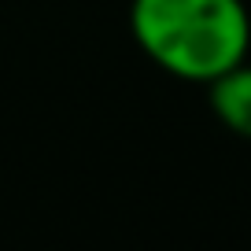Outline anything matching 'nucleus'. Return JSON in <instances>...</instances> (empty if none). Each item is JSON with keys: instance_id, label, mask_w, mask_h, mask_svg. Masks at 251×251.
Listing matches in <instances>:
<instances>
[{"instance_id": "1", "label": "nucleus", "mask_w": 251, "mask_h": 251, "mask_svg": "<svg viewBox=\"0 0 251 251\" xmlns=\"http://www.w3.org/2000/svg\"><path fill=\"white\" fill-rule=\"evenodd\" d=\"M129 33L159 71L207 85L248 59L251 15L244 0H133Z\"/></svg>"}, {"instance_id": "2", "label": "nucleus", "mask_w": 251, "mask_h": 251, "mask_svg": "<svg viewBox=\"0 0 251 251\" xmlns=\"http://www.w3.org/2000/svg\"><path fill=\"white\" fill-rule=\"evenodd\" d=\"M211 111L229 133L251 141V63H236L214 81H207Z\"/></svg>"}]
</instances>
